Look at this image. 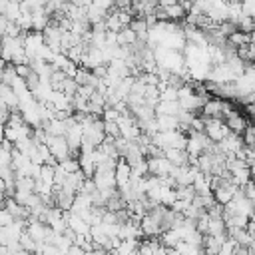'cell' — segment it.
I'll use <instances>...</instances> for the list:
<instances>
[{
  "mask_svg": "<svg viewBox=\"0 0 255 255\" xmlns=\"http://www.w3.org/2000/svg\"><path fill=\"white\" fill-rule=\"evenodd\" d=\"M203 120H205V133L213 143L223 141L231 133L227 124H225V120H221V118H205V116H203Z\"/></svg>",
  "mask_w": 255,
  "mask_h": 255,
  "instance_id": "obj_1",
  "label": "cell"
},
{
  "mask_svg": "<svg viewBox=\"0 0 255 255\" xmlns=\"http://www.w3.org/2000/svg\"><path fill=\"white\" fill-rule=\"evenodd\" d=\"M46 145H48V149L52 151V155H54L60 163L70 157V145H68L66 135H48Z\"/></svg>",
  "mask_w": 255,
  "mask_h": 255,
  "instance_id": "obj_2",
  "label": "cell"
},
{
  "mask_svg": "<svg viewBox=\"0 0 255 255\" xmlns=\"http://www.w3.org/2000/svg\"><path fill=\"white\" fill-rule=\"evenodd\" d=\"M147 165H149V175H155V177H167V175H171V171L175 167L165 157H149Z\"/></svg>",
  "mask_w": 255,
  "mask_h": 255,
  "instance_id": "obj_3",
  "label": "cell"
},
{
  "mask_svg": "<svg viewBox=\"0 0 255 255\" xmlns=\"http://www.w3.org/2000/svg\"><path fill=\"white\" fill-rule=\"evenodd\" d=\"M225 124H227V128H229V131H231V133H235V135H243V133H245V129L249 128V126H247V122H245V118H241L239 114L229 116V118L225 120Z\"/></svg>",
  "mask_w": 255,
  "mask_h": 255,
  "instance_id": "obj_4",
  "label": "cell"
},
{
  "mask_svg": "<svg viewBox=\"0 0 255 255\" xmlns=\"http://www.w3.org/2000/svg\"><path fill=\"white\" fill-rule=\"evenodd\" d=\"M181 112L179 102H159L155 108V116H177Z\"/></svg>",
  "mask_w": 255,
  "mask_h": 255,
  "instance_id": "obj_5",
  "label": "cell"
},
{
  "mask_svg": "<svg viewBox=\"0 0 255 255\" xmlns=\"http://www.w3.org/2000/svg\"><path fill=\"white\" fill-rule=\"evenodd\" d=\"M223 114V100H207L203 106V116L205 118H221Z\"/></svg>",
  "mask_w": 255,
  "mask_h": 255,
  "instance_id": "obj_6",
  "label": "cell"
},
{
  "mask_svg": "<svg viewBox=\"0 0 255 255\" xmlns=\"http://www.w3.org/2000/svg\"><path fill=\"white\" fill-rule=\"evenodd\" d=\"M159 8H161V6H159ZM163 12H165V18H167V20H181L183 16H187L181 4H169V6L163 8Z\"/></svg>",
  "mask_w": 255,
  "mask_h": 255,
  "instance_id": "obj_7",
  "label": "cell"
},
{
  "mask_svg": "<svg viewBox=\"0 0 255 255\" xmlns=\"http://www.w3.org/2000/svg\"><path fill=\"white\" fill-rule=\"evenodd\" d=\"M175 249L179 251V255H205V249H203V247L191 245V243H187V241H181Z\"/></svg>",
  "mask_w": 255,
  "mask_h": 255,
  "instance_id": "obj_8",
  "label": "cell"
},
{
  "mask_svg": "<svg viewBox=\"0 0 255 255\" xmlns=\"http://www.w3.org/2000/svg\"><path fill=\"white\" fill-rule=\"evenodd\" d=\"M0 221H2V227H10L16 219H14V215H12L8 209H2V213H0Z\"/></svg>",
  "mask_w": 255,
  "mask_h": 255,
  "instance_id": "obj_9",
  "label": "cell"
},
{
  "mask_svg": "<svg viewBox=\"0 0 255 255\" xmlns=\"http://www.w3.org/2000/svg\"><path fill=\"white\" fill-rule=\"evenodd\" d=\"M241 189H243L245 197H247V199H251V201L255 203V181L251 179V181H249V183H247L245 187H241Z\"/></svg>",
  "mask_w": 255,
  "mask_h": 255,
  "instance_id": "obj_10",
  "label": "cell"
},
{
  "mask_svg": "<svg viewBox=\"0 0 255 255\" xmlns=\"http://www.w3.org/2000/svg\"><path fill=\"white\" fill-rule=\"evenodd\" d=\"M243 14L249 18H255V2H245L243 4Z\"/></svg>",
  "mask_w": 255,
  "mask_h": 255,
  "instance_id": "obj_11",
  "label": "cell"
},
{
  "mask_svg": "<svg viewBox=\"0 0 255 255\" xmlns=\"http://www.w3.org/2000/svg\"><path fill=\"white\" fill-rule=\"evenodd\" d=\"M106 255H120V253H118V251H116V249H114V251H108V253H106Z\"/></svg>",
  "mask_w": 255,
  "mask_h": 255,
  "instance_id": "obj_12",
  "label": "cell"
}]
</instances>
